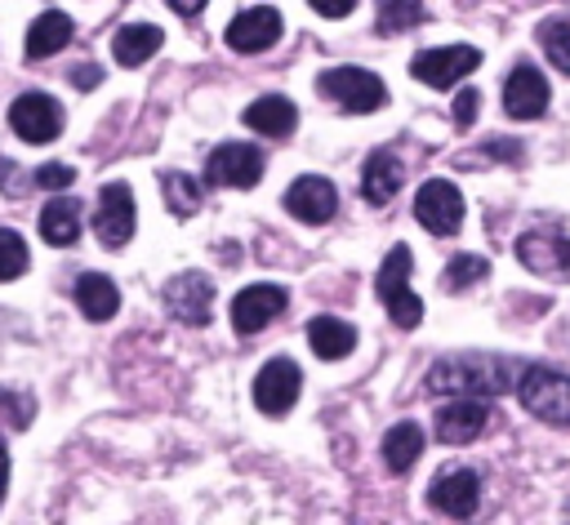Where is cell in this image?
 <instances>
[{"mask_svg": "<svg viewBox=\"0 0 570 525\" xmlns=\"http://www.w3.org/2000/svg\"><path fill=\"white\" fill-rule=\"evenodd\" d=\"M525 365L503 356V351H454L432 360V369L423 374V387L432 396H454V400H490L503 392L521 387Z\"/></svg>", "mask_w": 570, "mask_h": 525, "instance_id": "1", "label": "cell"}, {"mask_svg": "<svg viewBox=\"0 0 570 525\" xmlns=\"http://www.w3.org/2000/svg\"><path fill=\"white\" fill-rule=\"evenodd\" d=\"M410 267H414L410 245H392L379 262V276H374V294L387 307L392 325H401V329H414L423 320V298L410 289Z\"/></svg>", "mask_w": 570, "mask_h": 525, "instance_id": "2", "label": "cell"}, {"mask_svg": "<svg viewBox=\"0 0 570 525\" xmlns=\"http://www.w3.org/2000/svg\"><path fill=\"white\" fill-rule=\"evenodd\" d=\"M316 93L338 102V111H352V116H370L387 102V85L365 67H325L316 76Z\"/></svg>", "mask_w": 570, "mask_h": 525, "instance_id": "3", "label": "cell"}, {"mask_svg": "<svg viewBox=\"0 0 570 525\" xmlns=\"http://www.w3.org/2000/svg\"><path fill=\"white\" fill-rule=\"evenodd\" d=\"M517 396L534 418H543L552 427H570V374H561L552 365H525Z\"/></svg>", "mask_w": 570, "mask_h": 525, "instance_id": "4", "label": "cell"}, {"mask_svg": "<svg viewBox=\"0 0 570 525\" xmlns=\"http://www.w3.org/2000/svg\"><path fill=\"white\" fill-rule=\"evenodd\" d=\"M263 151L249 147V142H218L209 156H205V187H236V191H249L263 182Z\"/></svg>", "mask_w": 570, "mask_h": 525, "instance_id": "5", "label": "cell"}, {"mask_svg": "<svg viewBox=\"0 0 570 525\" xmlns=\"http://www.w3.org/2000/svg\"><path fill=\"white\" fill-rule=\"evenodd\" d=\"M481 67V49L476 44H441V49H423L410 58V76L428 89H450L463 76H472Z\"/></svg>", "mask_w": 570, "mask_h": 525, "instance_id": "6", "label": "cell"}, {"mask_svg": "<svg viewBox=\"0 0 570 525\" xmlns=\"http://www.w3.org/2000/svg\"><path fill=\"white\" fill-rule=\"evenodd\" d=\"M138 214H134V191L129 182H102L98 187V209H94V236L107 249H125L134 240Z\"/></svg>", "mask_w": 570, "mask_h": 525, "instance_id": "7", "label": "cell"}, {"mask_svg": "<svg viewBox=\"0 0 570 525\" xmlns=\"http://www.w3.org/2000/svg\"><path fill=\"white\" fill-rule=\"evenodd\" d=\"M9 129L22 142H53L62 133V102L53 93H45V89L18 93L13 107H9Z\"/></svg>", "mask_w": 570, "mask_h": 525, "instance_id": "8", "label": "cell"}, {"mask_svg": "<svg viewBox=\"0 0 570 525\" xmlns=\"http://www.w3.org/2000/svg\"><path fill=\"white\" fill-rule=\"evenodd\" d=\"M414 218L432 236H454L463 227V191L450 178H428L414 191Z\"/></svg>", "mask_w": 570, "mask_h": 525, "instance_id": "9", "label": "cell"}, {"mask_svg": "<svg viewBox=\"0 0 570 525\" xmlns=\"http://www.w3.org/2000/svg\"><path fill=\"white\" fill-rule=\"evenodd\" d=\"M160 303H165V311H169L174 320L200 329V325H209V316H214V280H209L205 271H178V276L160 289Z\"/></svg>", "mask_w": 570, "mask_h": 525, "instance_id": "10", "label": "cell"}, {"mask_svg": "<svg viewBox=\"0 0 570 525\" xmlns=\"http://www.w3.org/2000/svg\"><path fill=\"white\" fill-rule=\"evenodd\" d=\"M298 392H303V369H298L289 356H272V360L254 374V405H258V414H267V418L289 414L294 400H298Z\"/></svg>", "mask_w": 570, "mask_h": 525, "instance_id": "11", "label": "cell"}, {"mask_svg": "<svg viewBox=\"0 0 570 525\" xmlns=\"http://www.w3.org/2000/svg\"><path fill=\"white\" fill-rule=\"evenodd\" d=\"M285 303H289V294H285V285H272V280H258V285H245L236 298H232V329L240 334V338H249V334H263L281 311H285Z\"/></svg>", "mask_w": 570, "mask_h": 525, "instance_id": "12", "label": "cell"}, {"mask_svg": "<svg viewBox=\"0 0 570 525\" xmlns=\"http://www.w3.org/2000/svg\"><path fill=\"white\" fill-rule=\"evenodd\" d=\"M428 503L450 521H468L481 503V476L472 467H450L428 485Z\"/></svg>", "mask_w": 570, "mask_h": 525, "instance_id": "13", "label": "cell"}, {"mask_svg": "<svg viewBox=\"0 0 570 525\" xmlns=\"http://www.w3.org/2000/svg\"><path fill=\"white\" fill-rule=\"evenodd\" d=\"M227 44L236 53H263L281 40V9L272 4H249V9H236V18L227 22Z\"/></svg>", "mask_w": 570, "mask_h": 525, "instance_id": "14", "label": "cell"}, {"mask_svg": "<svg viewBox=\"0 0 570 525\" xmlns=\"http://www.w3.org/2000/svg\"><path fill=\"white\" fill-rule=\"evenodd\" d=\"M285 209H289L298 222L321 227V222H330L334 209H338V187H334L330 178H321V174H303V178H294V182L285 187Z\"/></svg>", "mask_w": 570, "mask_h": 525, "instance_id": "15", "label": "cell"}, {"mask_svg": "<svg viewBox=\"0 0 570 525\" xmlns=\"http://www.w3.org/2000/svg\"><path fill=\"white\" fill-rule=\"evenodd\" d=\"M432 423H436L432 432L441 445H472L494 423V409H490V400H445Z\"/></svg>", "mask_w": 570, "mask_h": 525, "instance_id": "16", "label": "cell"}, {"mask_svg": "<svg viewBox=\"0 0 570 525\" xmlns=\"http://www.w3.org/2000/svg\"><path fill=\"white\" fill-rule=\"evenodd\" d=\"M503 111L512 120H539L548 111V80L539 67L530 62H517L503 80Z\"/></svg>", "mask_w": 570, "mask_h": 525, "instance_id": "17", "label": "cell"}, {"mask_svg": "<svg viewBox=\"0 0 570 525\" xmlns=\"http://www.w3.org/2000/svg\"><path fill=\"white\" fill-rule=\"evenodd\" d=\"M517 258L534 276H557L570 267V236L561 231H525L517 236Z\"/></svg>", "mask_w": 570, "mask_h": 525, "instance_id": "18", "label": "cell"}, {"mask_svg": "<svg viewBox=\"0 0 570 525\" xmlns=\"http://www.w3.org/2000/svg\"><path fill=\"white\" fill-rule=\"evenodd\" d=\"M240 125L254 129V133H263V138H285V133L298 129V107L285 93H263L258 102H249L240 111Z\"/></svg>", "mask_w": 570, "mask_h": 525, "instance_id": "19", "label": "cell"}, {"mask_svg": "<svg viewBox=\"0 0 570 525\" xmlns=\"http://www.w3.org/2000/svg\"><path fill=\"white\" fill-rule=\"evenodd\" d=\"M401 182H405V169H401L396 151L379 147V151L365 156V165H361V196H365L370 205H387V200L401 191Z\"/></svg>", "mask_w": 570, "mask_h": 525, "instance_id": "20", "label": "cell"}, {"mask_svg": "<svg viewBox=\"0 0 570 525\" xmlns=\"http://www.w3.org/2000/svg\"><path fill=\"white\" fill-rule=\"evenodd\" d=\"M160 44H165V31L156 22H125L111 36V58L116 67H142L151 53H160Z\"/></svg>", "mask_w": 570, "mask_h": 525, "instance_id": "21", "label": "cell"}, {"mask_svg": "<svg viewBox=\"0 0 570 525\" xmlns=\"http://www.w3.org/2000/svg\"><path fill=\"white\" fill-rule=\"evenodd\" d=\"M71 18L62 13V9H45L31 27H27V58L31 62H40V58H53L58 49H67L71 44Z\"/></svg>", "mask_w": 570, "mask_h": 525, "instance_id": "22", "label": "cell"}, {"mask_svg": "<svg viewBox=\"0 0 570 525\" xmlns=\"http://www.w3.org/2000/svg\"><path fill=\"white\" fill-rule=\"evenodd\" d=\"M76 307H80L85 320H111V316L120 311V289H116V280L102 276V271H85V276L76 280Z\"/></svg>", "mask_w": 570, "mask_h": 525, "instance_id": "23", "label": "cell"}, {"mask_svg": "<svg viewBox=\"0 0 570 525\" xmlns=\"http://www.w3.org/2000/svg\"><path fill=\"white\" fill-rule=\"evenodd\" d=\"M419 454H423V427L419 423L401 418V423H392L383 432V463H387L392 476H405L419 463Z\"/></svg>", "mask_w": 570, "mask_h": 525, "instance_id": "24", "label": "cell"}, {"mask_svg": "<svg viewBox=\"0 0 570 525\" xmlns=\"http://www.w3.org/2000/svg\"><path fill=\"white\" fill-rule=\"evenodd\" d=\"M307 343L321 360H343L356 347V325H347L338 316H312L307 320Z\"/></svg>", "mask_w": 570, "mask_h": 525, "instance_id": "25", "label": "cell"}, {"mask_svg": "<svg viewBox=\"0 0 570 525\" xmlns=\"http://www.w3.org/2000/svg\"><path fill=\"white\" fill-rule=\"evenodd\" d=\"M40 236H45V245H58V249L76 245L80 240V205L67 196H53L40 209Z\"/></svg>", "mask_w": 570, "mask_h": 525, "instance_id": "26", "label": "cell"}, {"mask_svg": "<svg viewBox=\"0 0 570 525\" xmlns=\"http://www.w3.org/2000/svg\"><path fill=\"white\" fill-rule=\"evenodd\" d=\"M160 191H165V205H169L174 218H191L205 200V182H196L191 174H178V169L160 174Z\"/></svg>", "mask_w": 570, "mask_h": 525, "instance_id": "27", "label": "cell"}, {"mask_svg": "<svg viewBox=\"0 0 570 525\" xmlns=\"http://www.w3.org/2000/svg\"><path fill=\"white\" fill-rule=\"evenodd\" d=\"M423 18H428V9H423V4H410V0H383V4L374 9L379 36H401V31L419 27Z\"/></svg>", "mask_w": 570, "mask_h": 525, "instance_id": "28", "label": "cell"}, {"mask_svg": "<svg viewBox=\"0 0 570 525\" xmlns=\"http://www.w3.org/2000/svg\"><path fill=\"white\" fill-rule=\"evenodd\" d=\"M490 276V262L481 258V254H454L450 262H445V271H441V289L445 294H463L468 285H476V280H485Z\"/></svg>", "mask_w": 570, "mask_h": 525, "instance_id": "29", "label": "cell"}, {"mask_svg": "<svg viewBox=\"0 0 570 525\" xmlns=\"http://www.w3.org/2000/svg\"><path fill=\"white\" fill-rule=\"evenodd\" d=\"M539 49L552 58V67H561L570 76V18H548L539 22Z\"/></svg>", "mask_w": 570, "mask_h": 525, "instance_id": "30", "label": "cell"}, {"mask_svg": "<svg viewBox=\"0 0 570 525\" xmlns=\"http://www.w3.org/2000/svg\"><path fill=\"white\" fill-rule=\"evenodd\" d=\"M31 418H36V396L27 387H0V423L22 432V427H31Z\"/></svg>", "mask_w": 570, "mask_h": 525, "instance_id": "31", "label": "cell"}, {"mask_svg": "<svg viewBox=\"0 0 570 525\" xmlns=\"http://www.w3.org/2000/svg\"><path fill=\"white\" fill-rule=\"evenodd\" d=\"M27 267H31L27 240L13 227H0V280H18Z\"/></svg>", "mask_w": 570, "mask_h": 525, "instance_id": "32", "label": "cell"}, {"mask_svg": "<svg viewBox=\"0 0 570 525\" xmlns=\"http://www.w3.org/2000/svg\"><path fill=\"white\" fill-rule=\"evenodd\" d=\"M36 187V174H27L22 165H13L9 156H0V191L4 196H22V191H31Z\"/></svg>", "mask_w": 570, "mask_h": 525, "instance_id": "33", "label": "cell"}, {"mask_svg": "<svg viewBox=\"0 0 570 525\" xmlns=\"http://www.w3.org/2000/svg\"><path fill=\"white\" fill-rule=\"evenodd\" d=\"M71 182H76V169L62 165V160H49V165L36 169V187H45V191H67Z\"/></svg>", "mask_w": 570, "mask_h": 525, "instance_id": "34", "label": "cell"}, {"mask_svg": "<svg viewBox=\"0 0 570 525\" xmlns=\"http://www.w3.org/2000/svg\"><path fill=\"white\" fill-rule=\"evenodd\" d=\"M476 111H481V93H476V89H459V93H454V125H459V129H472Z\"/></svg>", "mask_w": 570, "mask_h": 525, "instance_id": "35", "label": "cell"}, {"mask_svg": "<svg viewBox=\"0 0 570 525\" xmlns=\"http://www.w3.org/2000/svg\"><path fill=\"white\" fill-rule=\"evenodd\" d=\"M485 156H499V160H512V165H517L525 151H521V142H503V138H490V142H485Z\"/></svg>", "mask_w": 570, "mask_h": 525, "instance_id": "36", "label": "cell"}, {"mask_svg": "<svg viewBox=\"0 0 570 525\" xmlns=\"http://www.w3.org/2000/svg\"><path fill=\"white\" fill-rule=\"evenodd\" d=\"M98 80H102V71H98V67H94V62H85V67H80V71H76V85H80V89H94V85H98Z\"/></svg>", "mask_w": 570, "mask_h": 525, "instance_id": "37", "label": "cell"}, {"mask_svg": "<svg viewBox=\"0 0 570 525\" xmlns=\"http://www.w3.org/2000/svg\"><path fill=\"white\" fill-rule=\"evenodd\" d=\"M312 13H321V18H347L352 4H312Z\"/></svg>", "mask_w": 570, "mask_h": 525, "instance_id": "38", "label": "cell"}, {"mask_svg": "<svg viewBox=\"0 0 570 525\" xmlns=\"http://www.w3.org/2000/svg\"><path fill=\"white\" fill-rule=\"evenodd\" d=\"M4 485H9V449L0 440V503H4Z\"/></svg>", "mask_w": 570, "mask_h": 525, "instance_id": "39", "label": "cell"}, {"mask_svg": "<svg viewBox=\"0 0 570 525\" xmlns=\"http://www.w3.org/2000/svg\"><path fill=\"white\" fill-rule=\"evenodd\" d=\"M169 9H174L178 18H200V9H205V4H178V0H174Z\"/></svg>", "mask_w": 570, "mask_h": 525, "instance_id": "40", "label": "cell"}, {"mask_svg": "<svg viewBox=\"0 0 570 525\" xmlns=\"http://www.w3.org/2000/svg\"><path fill=\"white\" fill-rule=\"evenodd\" d=\"M561 525H570V503H566V512H561Z\"/></svg>", "mask_w": 570, "mask_h": 525, "instance_id": "41", "label": "cell"}]
</instances>
